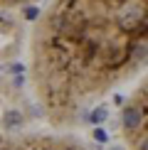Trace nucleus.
<instances>
[{"mask_svg": "<svg viewBox=\"0 0 148 150\" xmlns=\"http://www.w3.org/2000/svg\"><path fill=\"white\" fill-rule=\"evenodd\" d=\"M148 71V0H49L30 42L47 123L74 128L96 98Z\"/></svg>", "mask_w": 148, "mask_h": 150, "instance_id": "f257e3e1", "label": "nucleus"}, {"mask_svg": "<svg viewBox=\"0 0 148 150\" xmlns=\"http://www.w3.org/2000/svg\"><path fill=\"white\" fill-rule=\"evenodd\" d=\"M119 130L126 150H148V71L123 101Z\"/></svg>", "mask_w": 148, "mask_h": 150, "instance_id": "f03ea898", "label": "nucleus"}, {"mask_svg": "<svg viewBox=\"0 0 148 150\" xmlns=\"http://www.w3.org/2000/svg\"><path fill=\"white\" fill-rule=\"evenodd\" d=\"M0 150H91L74 135L59 133H20L0 135Z\"/></svg>", "mask_w": 148, "mask_h": 150, "instance_id": "7ed1b4c3", "label": "nucleus"}, {"mask_svg": "<svg viewBox=\"0 0 148 150\" xmlns=\"http://www.w3.org/2000/svg\"><path fill=\"white\" fill-rule=\"evenodd\" d=\"M35 0H0V8H20V5H30Z\"/></svg>", "mask_w": 148, "mask_h": 150, "instance_id": "20e7f679", "label": "nucleus"}]
</instances>
